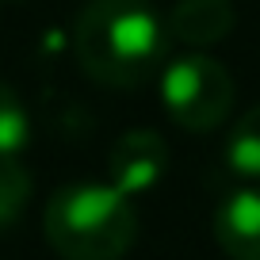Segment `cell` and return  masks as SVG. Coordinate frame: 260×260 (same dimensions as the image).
<instances>
[{"label":"cell","instance_id":"cell-8","mask_svg":"<svg viewBox=\"0 0 260 260\" xmlns=\"http://www.w3.org/2000/svg\"><path fill=\"white\" fill-rule=\"evenodd\" d=\"M27 138H31V119H27L16 88L0 81V161H19Z\"/></svg>","mask_w":260,"mask_h":260},{"label":"cell","instance_id":"cell-3","mask_svg":"<svg viewBox=\"0 0 260 260\" xmlns=\"http://www.w3.org/2000/svg\"><path fill=\"white\" fill-rule=\"evenodd\" d=\"M161 104L180 130L211 134L230 119L234 77L207 54H184L161 69Z\"/></svg>","mask_w":260,"mask_h":260},{"label":"cell","instance_id":"cell-4","mask_svg":"<svg viewBox=\"0 0 260 260\" xmlns=\"http://www.w3.org/2000/svg\"><path fill=\"white\" fill-rule=\"evenodd\" d=\"M165 165H169V146L157 130H126L107 149V184L134 199L153 191L157 180L165 176Z\"/></svg>","mask_w":260,"mask_h":260},{"label":"cell","instance_id":"cell-2","mask_svg":"<svg viewBox=\"0 0 260 260\" xmlns=\"http://www.w3.org/2000/svg\"><path fill=\"white\" fill-rule=\"evenodd\" d=\"M42 230L61 260H122L138 237V211L119 187L77 180L46 199Z\"/></svg>","mask_w":260,"mask_h":260},{"label":"cell","instance_id":"cell-9","mask_svg":"<svg viewBox=\"0 0 260 260\" xmlns=\"http://www.w3.org/2000/svg\"><path fill=\"white\" fill-rule=\"evenodd\" d=\"M31 203V172L19 161H0V230L16 226Z\"/></svg>","mask_w":260,"mask_h":260},{"label":"cell","instance_id":"cell-6","mask_svg":"<svg viewBox=\"0 0 260 260\" xmlns=\"http://www.w3.org/2000/svg\"><path fill=\"white\" fill-rule=\"evenodd\" d=\"M234 4L230 0H176L165 16L169 39L184 46H214L234 35Z\"/></svg>","mask_w":260,"mask_h":260},{"label":"cell","instance_id":"cell-5","mask_svg":"<svg viewBox=\"0 0 260 260\" xmlns=\"http://www.w3.org/2000/svg\"><path fill=\"white\" fill-rule=\"evenodd\" d=\"M214 241L230 260H260V187H234L214 211Z\"/></svg>","mask_w":260,"mask_h":260},{"label":"cell","instance_id":"cell-1","mask_svg":"<svg viewBox=\"0 0 260 260\" xmlns=\"http://www.w3.org/2000/svg\"><path fill=\"white\" fill-rule=\"evenodd\" d=\"M169 31L146 0H88L73 23L77 65L104 88H142L161 73Z\"/></svg>","mask_w":260,"mask_h":260},{"label":"cell","instance_id":"cell-7","mask_svg":"<svg viewBox=\"0 0 260 260\" xmlns=\"http://www.w3.org/2000/svg\"><path fill=\"white\" fill-rule=\"evenodd\" d=\"M226 165L241 180H260V104L245 111L226 134Z\"/></svg>","mask_w":260,"mask_h":260}]
</instances>
